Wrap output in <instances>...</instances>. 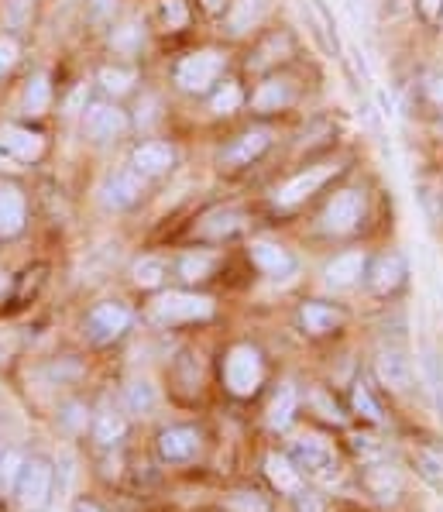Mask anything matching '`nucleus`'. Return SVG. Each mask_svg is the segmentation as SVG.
Masks as SVG:
<instances>
[{
  "mask_svg": "<svg viewBox=\"0 0 443 512\" xmlns=\"http://www.w3.org/2000/svg\"><path fill=\"white\" fill-rule=\"evenodd\" d=\"M131 327V313L121 303H97L86 313V337L93 344H114Z\"/></svg>",
  "mask_w": 443,
  "mask_h": 512,
  "instance_id": "39448f33",
  "label": "nucleus"
},
{
  "mask_svg": "<svg viewBox=\"0 0 443 512\" xmlns=\"http://www.w3.org/2000/svg\"><path fill=\"white\" fill-rule=\"evenodd\" d=\"M419 11H423L426 21H437L443 14V0H419Z\"/></svg>",
  "mask_w": 443,
  "mask_h": 512,
  "instance_id": "37998d69",
  "label": "nucleus"
},
{
  "mask_svg": "<svg viewBox=\"0 0 443 512\" xmlns=\"http://www.w3.org/2000/svg\"><path fill=\"white\" fill-rule=\"evenodd\" d=\"M361 217H365V200H361V193L358 189H340L334 200L327 203V210H323V231L347 234L361 224Z\"/></svg>",
  "mask_w": 443,
  "mask_h": 512,
  "instance_id": "6e6552de",
  "label": "nucleus"
},
{
  "mask_svg": "<svg viewBox=\"0 0 443 512\" xmlns=\"http://www.w3.org/2000/svg\"><path fill=\"white\" fill-rule=\"evenodd\" d=\"M265 475H268V482H272L279 492H286V495H296L299 488H303V471L292 464V458H286V454H268L265 458Z\"/></svg>",
  "mask_w": 443,
  "mask_h": 512,
  "instance_id": "4be33fe9",
  "label": "nucleus"
},
{
  "mask_svg": "<svg viewBox=\"0 0 443 512\" xmlns=\"http://www.w3.org/2000/svg\"><path fill=\"white\" fill-rule=\"evenodd\" d=\"M354 409H358L365 420H371V423H378L382 420V409H378V403L371 399V392H368V385H354Z\"/></svg>",
  "mask_w": 443,
  "mask_h": 512,
  "instance_id": "58836bf2",
  "label": "nucleus"
},
{
  "mask_svg": "<svg viewBox=\"0 0 443 512\" xmlns=\"http://www.w3.org/2000/svg\"><path fill=\"white\" fill-rule=\"evenodd\" d=\"M128 131V114H124L117 104H90L83 114V135L90 141H110L121 138Z\"/></svg>",
  "mask_w": 443,
  "mask_h": 512,
  "instance_id": "9d476101",
  "label": "nucleus"
},
{
  "mask_svg": "<svg viewBox=\"0 0 443 512\" xmlns=\"http://www.w3.org/2000/svg\"><path fill=\"white\" fill-rule=\"evenodd\" d=\"M237 227H241L237 210H213V214L203 217L200 234H203V238H210V241H220V238H227V234H234Z\"/></svg>",
  "mask_w": 443,
  "mask_h": 512,
  "instance_id": "c85d7f7f",
  "label": "nucleus"
},
{
  "mask_svg": "<svg viewBox=\"0 0 443 512\" xmlns=\"http://www.w3.org/2000/svg\"><path fill=\"white\" fill-rule=\"evenodd\" d=\"M265 382V358L251 344H234L224 358V385L237 399H251Z\"/></svg>",
  "mask_w": 443,
  "mask_h": 512,
  "instance_id": "f257e3e1",
  "label": "nucleus"
},
{
  "mask_svg": "<svg viewBox=\"0 0 443 512\" xmlns=\"http://www.w3.org/2000/svg\"><path fill=\"white\" fill-rule=\"evenodd\" d=\"M292 509L296 512H323V502H320V495L303 492V488H299V492L292 495Z\"/></svg>",
  "mask_w": 443,
  "mask_h": 512,
  "instance_id": "79ce46f5",
  "label": "nucleus"
},
{
  "mask_svg": "<svg viewBox=\"0 0 443 512\" xmlns=\"http://www.w3.org/2000/svg\"><path fill=\"white\" fill-rule=\"evenodd\" d=\"M141 42H145V31H141L138 21H128V25L114 28V35H110V45L121 55H134L141 49Z\"/></svg>",
  "mask_w": 443,
  "mask_h": 512,
  "instance_id": "72a5a7b5",
  "label": "nucleus"
},
{
  "mask_svg": "<svg viewBox=\"0 0 443 512\" xmlns=\"http://www.w3.org/2000/svg\"><path fill=\"white\" fill-rule=\"evenodd\" d=\"M402 282H406V262H402V255H382L368 269V286H371V293H378V296L395 293Z\"/></svg>",
  "mask_w": 443,
  "mask_h": 512,
  "instance_id": "f3484780",
  "label": "nucleus"
},
{
  "mask_svg": "<svg viewBox=\"0 0 443 512\" xmlns=\"http://www.w3.org/2000/svg\"><path fill=\"white\" fill-rule=\"evenodd\" d=\"M0 512H4V509H0Z\"/></svg>",
  "mask_w": 443,
  "mask_h": 512,
  "instance_id": "8fccbe9b",
  "label": "nucleus"
},
{
  "mask_svg": "<svg viewBox=\"0 0 443 512\" xmlns=\"http://www.w3.org/2000/svg\"><path fill=\"white\" fill-rule=\"evenodd\" d=\"M7 286H11V279H7V272H4V269H0V296H4V293H7Z\"/></svg>",
  "mask_w": 443,
  "mask_h": 512,
  "instance_id": "09e8293b",
  "label": "nucleus"
},
{
  "mask_svg": "<svg viewBox=\"0 0 443 512\" xmlns=\"http://www.w3.org/2000/svg\"><path fill=\"white\" fill-rule=\"evenodd\" d=\"M134 83H138V73L128 66H104L100 69V86H104V93H110V97H124V93H131Z\"/></svg>",
  "mask_w": 443,
  "mask_h": 512,
  "instance_id": "c756f323",
  "label": "nucleus"
},
{
  "mask_svg": "<svg viewBox=\"0 0 443 512\" xmlns=\"http://www.w3.org/2000/svg\"><path fill=\"white\" fill-rule=\"evenodd\" d=\"M176 165V148L169 141H145L131 152V169H138L145 179L165 176Z\"/></svg>",
  "mask_w": 443,
  "mask_h": 512,
  "instance_id": "ddd939ff",
  "label": "nucleus"
},
{
  "mask_svg": "<svg viewBox=\"0 0 443 512\" xmlns=\"http://www.w3.org/2000/svg\"><path fill=\"white\" fill-rule=\"evenodd\" d=\"M73 512H104V509H100L97 502H90V499H79L73 506Z\"/></svg>",
  "mask_w": 443,
  "mask_h": 512,
  "instance_id": "a18cd8bd",
  "label": "nucleus"
},
{
  "mask_svg": "<svg viewBox=\"0 0 443 512\" xmlns=\"http://www.w3.org/2000/svg\"><path fill=\"white\" fill-rule=\"evenodd\" d=\"M327 176H330V169H310V172H303V176L289 179V183L275 193V203H279V207H296V203L310 200L316 189L327 183Z\"/></svg>",
  "mask_w": 443,
  "mask_h": 512,
  "instance_id": "aec40b11",
  "label": "nucleus"
},
{
  "mask_svg": "<svg viewBox=\"0 0 443 512\" xmlns=\"http://www.w3.org/2000/svg\"><path fill=\"white\" fill-rule=\"evenodd\" d=\"M251 262H255L258 272H265L268 279H289V275H296V269H299L296 255H292L289 248H282V244H275V241H255V244H251Z\"/></svg>",
  "mask_w": 443,
  "mask_h": 512,
  "instance_id": "f8f14e48",
  "label": "nucleus"
},
{
  "mask_svg": "<svg viewBox=\"0 0 443 512\" xmlns=\"http://www.w3.org/2000/svg\"><path fill=\"white\" fill-rule=\"evenodd\" d=\"M224 66H227L224 52L203 49V52H193V55H186V59H179L176 62V73H172V76H176L179 90H186V93H207L210 86L220 80Z\"/></svg>",
  "mask_w": 443,
  "mask_h": 512,
  "instance_id": "f03ea898",
  "label": "nucleus"
},
{
  "mask_svg": "<svg viewBox=\"0 0 443 512\" xmlns=\"http://www.w3.org/2000/svg\"><path fill=\"white\" fill-rule=\"evenodd\" d=\"M241 104H244V90H241V86H237V83H231V80H227V83L220 86V90L210 97V110H213V114H217V117L234 114V110L241 107Z\"/></svg>",
  "mask_w": 443,
  "mask_h": 512,
  "instance_id": "473e14b6",
  "label": "nucleus"
},
{
  "mask_svg": "<svg viewBox=\"0 0 443 512\" xmlns=\"http://www.w3.org/2000/svg\"><path fill=\"white\" fill-rule=\"evenodd\" d=\"M416 471L423 475V482H430L433 488H443V451L419 447V451H416Z\"/></svg>",
  "mask_w": 443,
  "mask_h": 512,
  "instance_id": "2f4dec72",
  "label": "nucleus"
},
{
  "mask_svg": "<svg viewBox=\"0 0 443 512\" xmlns=\"http://www.w3.org/2000/svg\"><path fill=\"white\" fill-rule=\"evenodd\" d=\"M141 193H145V176L138 169H117L107 176L100 200H104L107 210H128L141 200Z\"/></svg>",
  "mask_w": 443,
  "mask_h": 512,
  "instance_id": "1a4fd4ad",
  "label": "nucleus"
},
{
  "mask_svg": "<svg viewBox=\"0 0 443 512\" xmlns=\"http://www.w3.org/2000/svg\"><path fill=\"white\" fill-rule=\"evenodd\" d=\"M52 104V83L45 73H35L25 86V114L31 117H42L45 110Z\"/></svg>",
  "mask_w": 443,
  "mask_h": 512,
  "instance_id": "a878e982",
  "label": "nucleus"
},
{
  "mask_svg": "<svg viewBox=\"0 0 443 512\" xmlns=\"http://www.w3.org/2000/svg\"><path fill=\"white\" fill-rule=\"evenodd\" d=\"M344 310L330 303H303L299 306V327L313 337H323V334H334V330L344 327Z\"/></svg>",
  "mask_w": 443,
  "mask_h": 512,
  "instance_id": "dca6fc26",
  "label": "nucleus"
},
{
  "mask_svg": "<svg viewBox=\"0 0 443 512\" xmlns=\"http://www.w3.org/2000/svg\"><path fill=\"white\" fill-rule=\"evenodd\" d=\"M213 269H217V255H210V251H193V255L179 258V279H183V282L210 279Z\"/></svg>",
  "mask_w": 443,
  "mask_h": 512,
  "instance_id": "cd10ccee",
  "label": "nucleus"
},
{
  "mask_svg": "<svg viewBox=\"0 0 443 512\" xmlns=\"http://www.w3.org/2000/svg\"><path fill=\"white\" fill-rule=\"evenodd\" d=\"M272 145V138H268V131H248V135H241L234 141L231 148H224V155H220V162L227 165H251L258 159L265 148Z\"/></svg>",
  "mask_w": 443,
  "mask_h": 512,
  "instance_id": "412c9836",
  "label": "nucleus"
},
{
  "mask_svg": "<svg viewBox=\"0 0 443 512\" xmlns=\"http://www.w3.org/2000/svg\"><path fill=\"white\" fill-rule=\"evenodd\" d=\"M124 406L131 409V413L138 416H148L155 409V389L152 382H145V378H134L128 385V392H124Z\"/></svg>",
  "mask_w": 443,
  "mask_h": 512,
  "instance_id": "7c9ffc66",
  "label": "nucleus"
},
{
  "mask_svg": "<svg viewBox=\"0 0 443 512\" xmlns=\"http://www.w3.org/2000/svg\"><path fill=\"white\" fill-rule=\"evenodd\" d=\"M213 317V299L196 296V293H165L152 303V320L155 324H196V320Z\"/></svg>",
  "mask_w": 443,
  "mask_h": 512,
  "instance_id": "7ed1b4c3",
  "label": "nucleus"
},
{
  "mask_svg": "<svg viewBox=\"0 0 443 512\" xmlns=\"http://www.w3.org/2000/svg\"><path fill=\"white\" fill-rule=\"evenodd\" d=\"M162 25H165V31H179L189 25L186 0H162Z\"/></svg>",
  "mask_w": 443,
  "mask_h": 512,
  "instance_id": "4c0bfd02",
  "label": "nucleus"
},
{
  "mask_svg": "<svg viewBox=\"0 0 443 512\" xmlns=\"http://www.w3.org/2000/svg\"><path fill=\"white\" fill-rule=\"evenodd\" d=\"M430 97L437 100V104H443V76H440V80H433V86H430Z\"/></svg>",
  "mask_w": 443,
  "mask_h": 512,
  "instance_id": "49530a36",
  "label": "nucleus"
},
{
  "mask_svg": "<svg viewBox=\"0 0 443 512\" xmlns=\"http://www.w3.org/2000/svg\"><path fill=\"white\" fill-rule=\"evenodd\" d=\"M131 275L141 289H155V286H162V279H165V265L148 255V258H138V262H134Z\"/></svg>",
  "mask_w": 443,
  "mask_h": 512,
  "instance_id": "f704fd0d",
  "label": "nucleus"
},
{
  "mask_svg": "<svg viewBox=\"0 0 443 512\" xmlns=\"http://www.w3.org/2000/svg\"><path fill=\"white\" fill-rule=\"evenodd\" d=\"M354 451L365 454V458H375V454H378V444H371V437H354Z\"/></svg>",
  "mask_w": 443,
  "mask_h": 512,
  "instance_id": "c03bdc74",
  "label": "nucleus"
},
{
  "mask_svg": "<svg viewBox=\"0 0 443 512\" xmlns=\"http://www.w3.org/2000/svg\"><path fill=\"white\" fill-rule=\"evenodd\" d=\"M124 430H128V420H124L117 409H104V413H97V420H93V437H97V444H117V440L124 437Z\"/></svg>",
  "mask_w": 443,
  "mask_h": 512,
  "instance_id": "bb28decb",
  "label": "nucleus"
},
{
  "mask_svg": "<svg viewBox=\"0 0 443 512\" xmlns=\"http://www.w3.org/2000/svg\"><path fill=\"white\" fill-rule=\"evenodd\" d=\"M292 464H296L299 471H310V475H320V478L337 475L334 447L323 437H316V433H306V437H299L296 444H292Z\"/></svg>",
  "mask_w": 443,
  "mask_h": 512,
  "instance_id": "423d86ee",
  "label": "nucleus"
},
{
  "mask_svg": "<svg viewBox=\"0 0 443 512\" xmlns=\"http://www.w3.org/2000/svg\"><path fill=\"white\" fill-rule=\"evenodd\" d=\"M292 100V90H289V83H282V80H268V83H261L258 90H255V97H251V107L258 110V114H272V110H282Z\"/></svg>",
  "mask_w": 443,
  "mask_h": 512,
  "instance_id": "393cba45",
  "label": "nucleus"
},
{
  "mask_svg": "<svg viewBox=\"0 0 443 512\" xmlns=\"http://www.w3.org/2000/svg\"><path fill=\"white\" fill-rule=\"evenodd\" d=\"M21 59V45L14 35H0V76H7L14 69V62Z\"/></svg>",
  "mask_w": 443,
  "mask_h": 512,
  "instance_id": "ea45409f",
  "label": "nucleus"
},
{
  "mask_svg": "<svg viewBox=\"0 0 443 512\" xmlns=\"http://www.w3.org/2000/svg\"><path fill=\"white\" fill-rule=\"evenodd\" d=\"M375 375L385 389L392 392H409L413 389V365L402 351H382L375 358Z\"/></svg>",
  "mask_w": 443,
  "mask_h": 512,
  "instance_id": "4468645a",
  "label": "nucleus"
},
{
  "mask_svg": "<svg viewBox=\"0 0 443 512\" xmlns=\"http://www.w3.org/2000/svg\"><path fill=\"white\" fill-rule=\"evenodd\" d=\"M261 11H265V0H237L231 14V31H248L251 25H258Z\"/></svg>",
  "mask_w": 443,
  "mask_h": 512,
  "instance_id": "e433bc0d",
  "label": "nucleus"
},
{
  "mask_svg": "<svg viewBox=\"0 0 443 512\" xmlns=\"http://www.w3.org/2000/svg\"><path fill=\"white\" fill-rule=\"evenodd\" d=\"M52 488H55L52 461L31 458V461H25V468H21V478H18L14 495H18V502H21V509H25V512H42L45 506H49V499H52Z\"/></svg>",
  "mask_w": 443,
  "mask_h": 512,
  "instance_id": "20e7f679",
  "label": "nucleus"
},
{
  "mask_svg": "<svg viewBox=\"0 0 443 512\" xmlns=\"http://www.w3.org/2000/svg\"><path fill=\"white\" fill-rule=\"evenodd\" d=\"M21 468H25L21 451H4V454H0V492H14V488H18Z\"/></svg>",
  "mask_w": 443,
  "mask_h": 512,
  "instance_id": "c9c22d12",
  "label": "nucleus"
},
{
  "mask_svg": "<svg viewBox=\"0 0 443 512\" xmlns=\"http://www.w3.org/2000/svg\"><path fill=\"white\" fill-rule=\"evenodd\" d=\"M203 4H207V11L217 14V11H224V4H227V0H203Z\"/></svg>",
  "mask_w": 443,
  "mask_h": 512,
  "instance_id": "de8ad7c7",
  "label": "nucleus"
},
{
  "mask_svg": "<svg viewBox=\"0 0 443 512\" xmlns=\"http://www.w3.org/2000/svg\"><path fill=\"white\" fill-rule=\"evenodd\" d=\"M231 506L237 512H268L265 499H261V495H255V492H237L234 499H231Z\"/></svg>",
  "mask_w": 443,
  "mask_h": 512,
  "instance_id": "a19ab883",
  "label": "nucleus"
},
{
  "mask_svg": "<svg viewBox=\"0 0 443 512\" xmlns=\"http://www.w3.org/2000/svg\"><path fill=\"white\" fill-rule=\"evenodd\" d=\"M203 437L196 427H169L158 433V458L165 464H186L200 454Z\"/></svg>",
  "mask_w": 443,
  "mask_h": 512,
  "instance_id": "9b49d317",
  "label": "nucleus"
},
{
  "mask_svg": "<svg viewBox=\"0 0 443 512\" xmlns=\"http://www.w3.org/2000/svg\"><path fill=\"white\" fill-rule=\"evenodd\" d=\"M296 409H299V392L296 385L286 382L279 392L272 396V403H268V427L272 430H289V423L296 420Z\"/></svg>",
  "mask_w": 443,
  "mask_h": 512,
  "instance_id": "5701e85b",
  "label": "nucleus"
},
{
  "mask_svg": "<svg viewBox=\"0 0 443 512\" xmlns=\"http://www.w3.org/2000/svg\"><path fill=\"white\" fill-rule=\"evenodd\" d=\"M303 14L306 21L313 25L316 38L323 42V49L330 55H340V35H337V25H334V14H330V7L323 4V0H303Z\"/></svg>",
  "mask_w": 443,
  "mask_h": 512,
  "instance_id": "6ab92c4d",
  "label": "nucleus"
},
{
  "mask_svg": "<svg viewBox=\"0 0 443 512\" xmlns=\"http://www.w3.org/2000/svg\"><path fill=\"white\" fill-rule=\"evenodd\" d=\"M0 152L21 165L38 162L45 155V135L25 128V124H4L0 128Z\"/></svg>",
  "mask_w": 443,
  "mask_h": 512,
  "instance_id": "0eeeda50",
  "label": "nucleus"
},
{
  "mask_svg": "<svg viewBox=\"0 0 443 512\" xmlns=\"http://www.w3.org/2000/svg\"><path fill=\"white\" fill-rule=\"evenodd\" d=\"M28 203L18 186H0V238H18L25 231Z\"/></svg>",
  "mask_w": 443,
  "mask_h": 512,
  "instance_id": "2eb2a0df",
  "label": "nucleus"
},
{
  "mask_svg": "<svg viewBox=\"0 0 443 512\" xmlns=\"http://www.w3.org/2000/svg\"><path fill=\"white\" fill-rule=\"evenodd\" d=\"M365 272H368L365 255H361V251H344V255H337L334 262H327L323 279H327V286H334V289H347V286H354V282H361Z\"/></svg>",
  "mask_w": 443,
  "mask_h": 512,
  "instance_id": "a211bd4d",
  "label": "nucleus"
},
{
  "mask_svg": "<svg viewBox=\"0 0 443 512\" xmlns=\"http://www.w3.org/2000/svg\"><path fill=\"white\" fill-rule=\"evenodd\" d=\"M365 485H368V492L375 495V499L392 502L395 495H399V488H402V478L395 475L389 464H368V468H365Z\"/></svg>",
  "mask_w": 443,
  "mask_h": 512,
  "instance_id": "b1692460",
  "label": "nucleus"
}]
</instances>
